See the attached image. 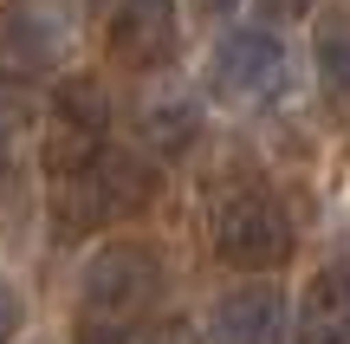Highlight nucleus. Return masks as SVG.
Returning a JSON list of instances; mask_svg holds the SVG:
<instances>
[{
	"instance_id": "9d476101",
	"label": "nucleus",
	"mask_w": 350,
	"mask_h": 344,
	"mask_svg": "<svg viewBox=\"0 0 350 344\" xmlns=\"http://www.w3.org/2000/svg\"><path fill=\"white\" fill-rule=\"evenodd\" d=\"M318 78H325V98L350 111V7L318 20Z\"/></svg>"
},
{
	"instance_id": "423d86ee",
	"label": "nucleus",
	"mask_w": 350,
	"mask_h": 344,
	"mask_svg": "<svg viewBox=\"0 0 350 344\" xmlns=\"http://www.w3.org/2000/svg\"><path fill=\"white\" fill-rule=\"evenodd\" d=\"M52 59H59V39L52 20L33 0H7L0 7V98H26V91L46 85Z\"/></svg>"
},
{
	"instance_id": "dca6fc26",
	"label": "nucleus",
	"mask_w": 350,
	"mask_h": 344,
	"mask_svg": "<svg viewBox=\"0 0 350 344\" xmlns=\"http://www.w3.org/2000/svg\"><path fill=\"white\" fill-rule=\"evenodd\" d=\"M195 7H201V13H214V20H221V13H234L240 0H195Z\"/></svg>"
},
{
	"instance_id": "2eb2a0df",
	"label": "nucleus",
	"mask_w": 350,
	"mask_h": 344,
	"mask_svg": "<svg viewBox=\"0 0 350 344\" xmlns=\"http://www.w3.org/2000/svg\"><path fill=\"white\" fill-rule=\"evenodd\" d=\"M85 344H124V332H104V325H91V332H85Z\"/></svg>"
},
{
	"instance_id": "20e7f679",
	"label": "nucleus",
	"mask_w": 350,
	"mask_h": 344,
	"mask_svg": "<svg viewBox=\"0 0 350 344\" xmlns=\"http://www.w3.org/2000/svg\"><path fill=\"white\" fill-rule=\"evenodd\" d=\"M111 150V98H104L98 78H65L52 91L46 111V137H39V156H46V176H85L98 156Z\"/></svg>"
},
{
	"instance_id": "6e6552de",
	"label": "nucleus",
	"mask_w": 350,
	"mask_h": 344,
	"mask_svg": "<svg viewBox=\"0 0 350 344\" xmlns=\"http://www.w3.org/2000/svg\"><path fill=\"white\" fill-rule=\"evenodd\" d=\"M111 46L130 65H163L175 52V0H111Z\"/></svg>"
},
{
	"instance_id": "ddd939ff",
	"label": "nucleus",
	"mask_w": 350,
	"mask_h": 344,
	"mask_svg": "<svg viewBox=\"0 0 350 344\" xmlns=\"http://www.w3.org/2000/svg\"><path fill=\"white\" fill-rule=\"evenodd\" d=\"M312 7H318V0H260V13H266V20H279V26H286V20H305Z\"/></svg>"
},
{
	"instance_id": "7ed1b4c3",
	"label": "nucleus",
	"mask_w": 350,
	"mask_h": 344,
	"mask_svg": "<svg viewBox=\"0 0 350 344\" xmlns=\"http://www.w3.org/2000/svg\"><path fill=\"white\" fill-rule=\"evenodd\" d=\"M52 189H59V195H52L59 228L85 234V228H117V221H130V215L156 195V176L137 163V156L104 150L85 176H65V182H52Z\"/></svg>"
},
{
	"instance_id": "f03ea898",
	"label": "nucleus",
	"mask_w": 350,
	"mask_h": 344,
	"mask_svg": "<svg viewBox=\"0 0 350 344\" xmlns=\"http://www.w3.org/2000/svg\"><path fill=\"white\" fill-rule=\"evenodd\" d=\"M208 247L221 267L234 273H273L292 260V215L279 208L273 189L260 182H234L208 215Z\"/></svg>"
},
{
	"instance_id": "f257e3e1",
	"label": "nucleus",
	"mask_w": 350,
	"mask_h": 344,
	"mask_svg": "<svg viewBox=\"0 0 350 344\" xmlns=\"http://www.w3.org/2000/svg\"><path fill=\"white\" fill-rule=\"evenodd\" d=\"M163 280H169V267L150 241H104L78 273V312H85V325L124 332L163 299Z\"/></svg>"
},
{
	"instance_id": "f8f14e48",
	"label": "nucleus",
	"mask_w": 350,
	"mask_h": 344,
	"mask_svg": "<svg viewBox=\"0 0 350 344\" xmlns=\"http://www.w3.org/2000/svg\"><path fill=\"white\" fill-rule=\"evenodd\" d=\"M137 344H201V332H195L188 319H156V325H150V332H143Z\"/></svg>"
},
{
	"instance_id": "39448f33",
	"label": "nucleus",
	"mask_w": 350,
	"mask_h": 344,
	"mask_svg": "<svg viewBox=\"0 0 350 344\" xmlns=\"http://www.w3.org/2000/svg\"><path fill=\"white\" fill-rule=\"evenodd\" d=\"M208 85L221 104H273L286 98V46L266 26H234L214 39Z\"/></svg>"
},
{
	"instance_id": "f3484780",
	"label": "nucleus",
	"mask_w": 350,
	"mask_h": 344,
	"mask_svg": "<svg viewBox=\"0 0 350 344\" xmlns=\"http://www.w3.org/2000/svg\"><path fill=\"white\" fill-rule=\"evenodd\" d=\"M0 169H7V150H0Z\"/></svg>"
},
{
	"instance_id": "4468645a",
	"label": "nucleus",
	"mask_w": 350,
	"mask_h": 344,
	"mask_svg": "<svg viewBox=\"0 0 350 344\" xmlns=\"http://www.w3.org/2000/svg\"><path fill=\"white\" fill-rule=\"evenodd\" d=\"M13 332H20V299H13V286L0 280V344H7Z\"/></svg>"
},
{
	"instance_id": "0eeeda50",
	"label": "nucleus",
	"mask_w": 350,
	"mask_h": 344,
	"mask_svg": "<svg viewBox=\"0 0 350 344\" xmlns=\"http://www.w3.org/2000/svg\"><path fill=\"white\" fill-rule=\"evenodd\" d=\"M214 344H286V299L273 286H234L208 312Z\"/></svg>"
},
{
	"instance_id": "9b49d317",
	"label": "nucleus",
	"mask_w": 350,
	"mask_h": 344,
	"mask_svg": "<svg viewBox=\"0 0 350 344\" xmlns=\"http://www.w3.org/2000/svg\"><path fill=\"white\" fill-rule=\"evenodd\" d=\"M143 117H150V143L163 156H175V150L195 143V104H188V98H156Z\"/></svg>"
},
{
	"instance_id": "1a4fd4ad",
	"label": "nucleus",
	"mask_w": 350,
	"mask_h": 344,
	"mask_svg": "<svg viewBox=\"0 0 350 344\" xmlns=\"http://www.w3.org/2000/svg\"><path fill=\"white\" fill-rule=\"evenodd\" d=\"M299 344H350V273L325 267L299 299Z\"/></svg>"
}]
</instances>
